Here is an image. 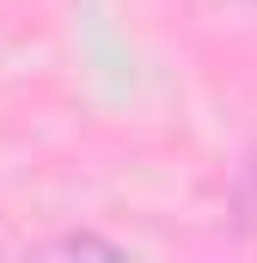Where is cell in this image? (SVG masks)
Instances as JSON below:
<instances>
[{"instance_id": "obj_1", "label": "cell", "mask_w": 257, "mask_h": 263, "mask_svg": "<svg viewBox=\"0 0 257 263\" xmlns=\"http://www.w3.org/2000/svg\"><path fill=\"white\" fill-rule=\"evenodd\" d=\"M31 257H128V245L98 239V233H56V239H37Z\"/></svg>"}]
</instances>
